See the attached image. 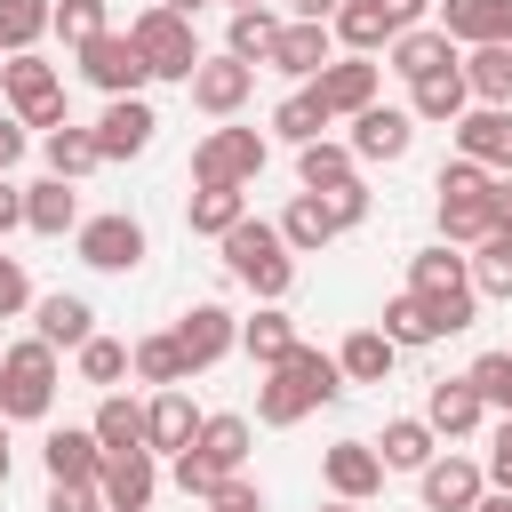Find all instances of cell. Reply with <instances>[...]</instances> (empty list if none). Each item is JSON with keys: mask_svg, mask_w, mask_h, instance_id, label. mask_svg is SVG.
Returning a JSON list of instances; mask_svg holds the SVG:
<instances>
[{"mask_svg": "<svg viewBox=\"0 0 512 512\" xmlns=\"http://www.w3.org/2000/svg\"><path fill=\"white\" fill-rule=\"evenodd\" d=\"M344 392H352V384H344L336 352H320V344H296L288 360L256 368V424L288 432V424H304L312 408H328V400H344Z\"/></svg>", "mask_w": 512, "mask_h": 512, "instance_id": "obj_1", "label": "cell"}, {"mask_svg": "<svg viewBox=\"0 0 512 512\" xmlns=\"http://www.w3.org/2000/svg\"><path fill=\"white\" fill-rule=\"evenodd\" d=\"M224 272L256 296V304H288V288H296V248L280 240V224H264V216H240L224 240Z\"/></svg>", "mask_w": 512, "mask_h": 512, "instance_id": "obj_2", "label": "cell"}, {"mask_svg": "<svg viewBox=\"0 0 512 512\" xmlns=\"http://www.w3.org/2000/svg\"><path fill=\"white\" fill-rule=\"evenodd\" d=\"M496 176L480 168V160H440V176H432V216H440V240L448 248H472V240H488L496 232Z\"/></svg>", "mask_w": 512, "mask_h": 512, "instance_id": "obj_3", "label": "cell"}, {"mask_svg": "<svg viewBox=\"0 0 512 512\" xmlns=\"http://www.w3.org/2000/svg\"><path fill=\"white\" fill-rule=\"evenodd\" d=\"M56 384H64V368H56V344H40V336H16V344H0V424H48V408H56Z\"/></svg>", "mask_w": 512, "mask_h": 512, "instance_id": "obj_4", "label": "cell"}, {"mask_svg": "<svg viewBox=\"0 0 512 512\" xmlns=\"http://www.w3.org/2000/svg\"><path fill=\"white\" fill-rule=\"evenodd\" d=\"M408 288L432 304L440 336H464V328L480 320V288H472V264H464L448 240H432V248H416V256H408Z\"/></svg>", "mask_w": 512, "mask_h": 512, "instance_id": "obj_5", "label": "cell"}, {"mask_svg": "<svg viewBox=\"0 0 512 512\" xmlns=\"http://www.w3.org/2000/svg\"><path fill=\"white\" fill-rule=\"evenodd\" d=\"M0 96H8V112L24 120V128H64L72 120V104H64V80H56V64L40 56V48H16V56H0Z\"/></svg>", "mask_w": 512, "mask_h": 512, "instance_id": "obj_6", "label": "cell"}, {"mask_svg": "<svg viewBox=\"0 0 512 512\" xmlns=\"http://www.w3.org/2000/svg\"><path fill=\"white\" fill-rule=\"evenodd\" d=\"M128 40H136V56L152 64V80H192V64H200V32H192V16L168 8V0L136 8V16H128Z\"/></svg>", "mask_w": 512, "mask_h": 512, "instance_id": "obj_7", "label": "cell"}, {"mask_svg": "<svg viewBox=\"0 0 512 512\" xmlns=\"http://www.w3.org/2000/svg\"><path fill=\"white\" fill-rule=\"evenodd\" d=\"M264 160H272V144H264L256 128L216 120V128L192 144V184H256V176H264Z\"/></svg>", "mask_w": 512, "mask_h": 512, "instance_id": "obj_8", "label": "cell"}, {"mask_svg": "<svg viewBox=\"0 0 512 512\" xmlns=\"http://www.w3.org/2000/svg\"><path fill=\"white\" fill-rule=\"evenodd\" d=\"M72 248H80V264H88V272H136V264L152 256V232H144V216L104 208V216H80Z\"/></svg>", "mask_w": 512, "mask_h": 512, "instance_id": "obj_9", "label": "cell"}, {"mask_svg": "<svg viewBox=\"0 0 512 512\" xmlns=\"http://www.w3.org/2000/svg\"><path fill=\"white\" fill-rule=\"evenodd\" d=\"M424 16H432V0H344V8L328 16V32H336V48L376 56L384 40H400V32L424 24Z\"/></svg>", "mask_w": 512, "mask_h": 512, "instance_id": "obj_10", "label": "cell"}, {"mask_svg": "<svg viewBox=\"0 0 512 512\" xmlns=\"http://www.w3.org/2000/svg\"><path fill=\"white\" fill-rule=\"evenodd\" d=\"M304 88L320 96V112H328V120H352V112H368V104H376V88H384V64L344 48V56H328V64H320Z\"/></svg>", "mask_w": 512, "mask_h": 512, "instance_id": "obj_11", "label": "cell"}, {"mask_svg": "<svg viewBox=\"0 0 512 512\" xmlns=\"http://www.w3.org/2000/svg\"><path fill=\"white\" fill-rule=\"evenodd\" d=\"M80 56V80L88 88H104V96H144L152 88V64L136 56V40L128 32H96L88 48H72Z\"/></svg>", "mask_w": 512, "mask_h": 512, "instance_id": "obj_12", "label": "cell"}, {"mask_svg": "<svg viewBox=\"0 0 512 512\" xmlns=\"http://www.w3.org/2000/svg\"><path fill=\"white\" fill-rule=\"evenodd\" d=\"M184 96H192V112H208V120H240V104L256 96V64H240V56H200L192 64V80H184Z\"/></svg>", "mask_w": 512, "mask_h": 512, "instance_id": "obj_13", "label": "cell"}, {"mask_svg": "<svg viewBox=\"0 0 512 512\" xmlns=\"http://www.w3.org/2000/svg\"><path fill=\"white\" fill-rule=\"evenodd\" d=\"M344 128H352L344 144H352V160H360V168H376V160L392 168V160H408V152H416V112H408V104H368V112H352Z\"/></svg>", "mask_w": 512, "mask_h": 512, "instance_id": "obj_14", "label": "cell"}, {"mask_svg": "<svg viewBox=\"0 0 512 512\" xmlns=\"http://www.w3.org/2000/svg\"><path fill=\"white\" fill-rule=\"evenodd\" d=\"M96 496H104V512H152V496H160V456H152V448H112V456L96 464Z\"/></svg>", "mask_w": 512, "mask_h": 512, "instance_id": "obj_15", "label": "cell"}, {"mask_svg": "<svg viewBox=\"0 0 512 512\" xmlns=\"http://www.w3.org/2000/svg\"><path fill=\"white\" fill-rule=\"evenodd\" d=\"M416 496H424V512H472L488 496V472H480V456L432 448V464L416 472Z\"/></svg>", "mask_w": 512, "mask_h": 512, "instance_id": "obj_16", "label": "cell"}, {"mask_svg": "<svg viewBox=\"0 0 512 512\" xmlns=\"http://www.w3.org/2000/svg\"><path fill=\"white\" fill-rule=\"evenodd\" d=\"M168 336H176V352H184V368H192V376H200V368H216L224 352H240V320H232L224 304H184Z\"/></svg>", "mask_w": 512, "mask_h": 512, "instance_id": "obj_17", "label": "cell"}, {"mask_svg": "<svg viewBox=\"0 0 512 512\" xmlns=\"http://www.w3.org/2000/svg\"><path fill=\"white\" fill-rule=\"evenodd\" d=\"M448 136H456V152L480 160L488 176H512V104H464Z\"/></svg>", "mask_w": 512, "mask_h": 512, "instance_id": "obj_18", "label": "cell"}, {"mask_svg": "<svg viewBox=\"0 0 512 512\" xmlns=\"http://www.w3.org/2000/svg\"><path fill=\"white\" fill-rule=\"evenodd\" d=\"M88 136H96V152H104V160H136V152H152L160 112H152L144 96H104V120H96Z\"/></svg>", "mask_w": 512, "mask_h": 512, "instance_id": "obj_19", "label": "cell"}, {"mask_svg": "<svg viewBox=\"0 0 512 512\" xmlns=\"http://www.w3.org/2000/svg\"><path fill=\"white\" fill-rule=\"evenodd\" d=\"M336 56V32L328 24H304V16H280V40H272V56H264V72H288L296 88L320 72Z\"/></svg>", "mask_w": 512, "mask_h": 512, "instance_id": "obj_20", "label": "cell"}, {"mask_svg": "<svg viewBox=\"0 0 512 512\" xmlns=\"http://www.w3.org/2000/svg\"><path fill=\"white\" fill-rule=\"evenodd\" d=\"M320 480H328V496L368 504V496L384 488V456H376L368 440H336V448H320Z\"/></svg>", "mask_w": 512, "mask_h": 512, "instance_id": "obj_21", "label": "cell"}, {"mask_svg": "<svg viewBox=\"0 0 512 512\" xmlns=\"http://www.w3.org/2000/svg\"><path fill=\"white\" fill-rule=\"evenodd\" d=\"M456 56H464V48H456V40H448V32L432 24V16H424V24H408L400 40H384V72H400V80H424V72H448Z\"/></svg>", "mask_w": 512, "mask_h": 512, "instance_id": "obj_22", "label": "cell"}, {"mask_svg": "<svg viewBox=\"0 0 512 512\" xmlns=\"http://www.w3.org/2000/svg\"><path fill=\"white\" fill-rule=\"evenodd\" d=\"M32 336H40V344H56V352H80V344L96 336V304H88V296H72V288L32 296Z\"/></svg>", "mask_w": 512, "mask_h": 512, "instance_id": "obj_23", "label": "cell"}, {"mask_svg": "<svg viewBox=\"0 0 512 512\" xmlns=\"http://www.w3.org/2000/svg\"><path fill=\"white\" fill-rule=\"evenodd\" d=\"M424 424H432L440 440H472V432L488 424V400L472 392V376H440V384L424 392Z\"/></svg>", "mask_w": 512, "mask_h": 512, "instance_id": "obj_24", "label": "cell"}, {"mask_svg": "<svg viewBox=\"0 0 512 512\" xmlns=\"http://www.w3.org/2000/svg\"><path fill=\"white\" fill-rule=\"evenodd\" d=\"M432 24H440L456 48H488V40L512 48V0H440Z\"/></svg>", "mask_w": 512, "mask_h": 512, "instance_id": "obj_25", "label": "cell"}, {"mask_svg": "<svg viewBox=\"0 0 512 512\" xmlns=\"http://www.w3.org/2000/svg\"><path fill=\"white\" fill-rule=\"evenodd\" d=\"M192 432H200V408H192V392H184V384H168V392H152V400H144V448H152V456L192 448Z\"/></svg>", "mask_w": 512, "mask_h": 512, "instance_id": "obj_26", "label": "cell"}, {"mask_svg": "<svg viewBox=\"0 0 512 512\" xmlns=\"http://www.w3.org/2000/svg\"><path fill=\"white\" fill-rule=\"evenodd\" d=\"M248 440H256V424H248L240 408H216V416H200L192 456H200L208 472H240V464H248ZM176 456H184V448H176Z\"/></svg>", "mask_w": 512, "mask_h": 512, "instance_id": "obj_27", "label": "cell"}, {"mask_svg": "<svg viewBox=\"0 0 512 512\" xmlns=\"http://www.w3.org/2000/svg\"><path fill=\"white\" fill-rule=\"evenodd\" d=\"M24 232H40V240H64V232H80V184H64V176H40V184H24Z\"/></svg>", "mask_w": 512, "mask_h": 512, "instance_id": "obj_28", "label": "cell"}, {"mask_svg": "<svg viewBox=\"0 0 512 512\" xmlns=\"http://www.w3.org/2000/svg\"><path fill=\"white\" fill-rule=\"evenodd\" d=\"M472 104V88H464V72L448 64V72H424V80H408V112H416V128H456V112Z\"/></svg>", "mask_w": 512, "mask_h": 512, "instance_id": "obj_29", "label": "cell"}, {"mask_svg": "<svg viewBox=\"0 0 512 512\" xmlns=\"http://www.w3.org/2000/svg\"><path fill=\"white\" fill-rule=\"evenodd\" d=\"M368 448L384 456V472H424L432 448H440V432H432L424 416H384V432H376Z\"/></svg>", "mask_w": 512, "mask_h": 512, "instance_id": "obj_30", "label": "cell"}, {"mask_svg": "<svg viewBox=\"0 0 512 512\" xmlns=\"http://www.w3.org/2000/svg\"><path fill=\"white\" fill-rule=\"evenodd\" d=\"M96 464H104V448H96L88 424H56V432L40 440V472H48V480H96Z\"/></svg>", "mask_w": 512, "mask_h": 512, "instance_id": "obj_31", "label": "cell"}, {"mask_svg": "<svg viewBox=\"0 0 512 512\" xmlns=\"http://www.w3.org/2000/svg\"><path fill=\"white\" fill-rule=\"evenodd\" d=\"M240 216H248V184H192V200H184V224L200 240H224Z\"/></svg>", "mask_w": 512, "mask_h": 512, "instance_id": "obj_32", "label": "cell"}, {"mask_svg": "<svg viewBox=\"0 0 512 512\" xmlns=\"http://www.w3.org/2000/svg\"><path fill=\"white\" fill-rule=\"evenodd\" d=\"M304 336H296V320H288V304H256L248 320H240V352L256 360V368H272V360H288Z\"/></svg>", "mask_w": 512, "mask_h": 512, "instance_id": "obj_33", "label": "cell"}, {"mask_svg": "<svg viewBox=\"0 0 512 512\" xmlns=\"http://www.w3.org/2000/svg\"><path fill=\"white\" fill-rule=\"evenodd\" d=\"M352 176H360L352 144H336V136H312V144H296V184H304V192H336V184H352Z\"/></svg>", "mask_w": 512, "mask_h": 512, "instance_id": "obj_34", "label": "cell"}, {"mask_svg": "<svg viewBox=\"0 0 512 512\" xmlns=\"http://www.w3.org/2000/svg\"><path fill=\"white\" fill-rule=\"evenodd\" d=\"M336 232H344V224L328 216V200H320V192H296V200L280 208V240H288L296 256H320V248H328Z\"/></svg>", "mask_w": 512, "mask_h": 512, "instance_id": "obj_35", "label": "cell"}, {"mask_svg": "<svg viewBox=\"0 0 512 512\" xmlns=\"http://www.w3.org/2000/svg\"><path fill=\"white\" fill-rule=\"evenodd\" d=\"M392 360H400V344H392L384 328H352V336L336 344V368H344V384H384V376H392Z\"/></svg>", "mask_w": 512, "mask_h": 512, "instance_id": "obj_36", "label": "cell"}, {"mask_svg": "<svg viewBox=\"0 0 512 512\" xmlns=\"http://www.w3.org/2000/svg\"><path fill=\"white\" fill-rule=\"evenodd\" d=\"M456 72H464L472 104H512V48H504V40H488V48H464V56H456Z\"/></svg>", "mask_w": 512, "mask_h": 512, "instance_id": "obj_37", "label": "cell"}, {"mask_svg": "<svg viewBox=\"0 0 512 512\" xmlns=\"http://www.w3.org/2000/svg\"><path fill=\"white\" fill-rule=\"evenodd\" d=\"M40 160H48V176H64V184H80V176H96V168H104L96 136H88V128H72V120L40 136Z\"/></svg>", "mask_w": 512, "mask_h": 512, "instance_id": "obj_38", "label": "cell"}, {"mask_svg": "<svg viewBox=\"0 0 512 512\" xmlns=\"http://www.w3.org/2000/svg\"><path fill=\"white\" fill-rule=\"evenodd\" d=\"M128 376H136V384H152V392H168V384H192V368H184V352H176V336H168V328L128 344Z\"/></svg>", "mask_w": 512, "mask_h": 512, "instance_id": "obj_39", "label": "cell"}, {"mask_svg": "<svg viewBox=\"0 0 512 512\" xmlns=\"http://www.w3.org/2000/svg\"><path fill=\"white\" fill-rule=\"evenodd\" d=\"M272 40H280V8H232V24H224V56H240V64L264 72Z\"/></svg>", "mask_w": 512, "mask_h": 512, "instance_id": "obj_40", "label": "cell"}, {"mask_svg": "<svg viewBox=\"0 0 512 512\" xmlns=\"http://www.w3.org/2000/svg\"><path fill=\"white\" fill-rule=\"evenodd\" d=\"M400 352H416V344H440V320H432V304L416 296V288H400V296H384V320H376Z\"/></svg>", "mask_w": 512, "mask_h": 512, "instance_id": "obj_41", "label": "cell"}, {"mask_svg": "<svg viewBox=\"0 0 512 512\" xmlns=\"http://www.w3.org/2000/svg\"><path fill=\"white\" fill-rule=\"evenodd\" d=\"M88 432H96V448H104V456H112V448H144V400L104 392V400H96V416H88Z\"/></svg>", "mask_w": 512, "mask_h": 512, "instance_id": "obj_42", "label": "cell"}, {"mask_svg": "<svg viewBox=\"0 0 512 512\" xmlns=\"http://www.w3.org/2000/svg\"><path fill=\"white\" fill-rule=\"evenodd\" d=\"M472 288L488 296V304H512V232H488V240H472Z\"/></svg>", "mask_w": 512, "mask_h": 512, "instance_id": "obj_43", "label": "cell"}, {"mask_svg": "<svg viewBox=\"0 0 512 512\" xmlns=\"http://www.w3.org/2000/svg\"><path fill=\"white\" fill-rule=\"evenodd\" d=\"M72 368H80V384H96V392H120V384H128V344L96 328V336L72 352Z\"/></svg>", "mask_w": 512, "mask_h": 512, "instance_id": "obj_44", "label": "cell"}, {"mask_svg": "<svg viewBox=\"0 0 512 512\" xmlns=\"http://www.w3.org/2000/svg\"><path fill=\"white\" fill-rule=\"evenodd\" d=\"M328 128H336V120L320 112V96H312V88H296V96H280V104H272V136H280V144H312V136H328Z\"/></svg>", "mask_w": 512, "mask_h": 512, "instance_id": "obj_45", "label": "cell"}, {"mask_svg": "<svg viewBox=\"0 0 512 512\" xmlns=\"http://www.w3.org/2000/svg\"><path fill=\"white\" fill-rule=\"evenodd\" d=\"M48 8H56V0H0V56L40 48V40H48Z\"/></svg>", "mask_w": 512, "mask_h": 512, "instance_id": "obj_46", "label": "cell"}, {"mask_svg": "<svg viewBox=\"0 0 512 512\" xmlns=\"http://www.w3.org/2000/svg\"><path fill=\"white\" fill-rule=\"evenodd\" d=\"M48 32H56L64 48H88L96 32H112V16H104V0H56V8H48Z\"/></svg>", "mask_w": 512, "mask_h": 512, "instance_id": "obj_47", "label": "cell"}, {"mask_svg": "<svg viewBox=\"0 0 512 512\" xmlns=\"http://www.w3.org/2000/svg\"><path fill=\"white\" fill-rule=\"evenodd\" d=\"M464 376H472V392L488 400V416H512V352H480Z\"/></svg>", "mask_w": 512, "mask_h": 512, "instance_id": "obj_48", "label": "cell"}, {"mask_svg": "<svg viewBox=\"0 0 512 512\" xmlns=\"http://www.w3.org/2000/svg\"><path fill=\"white\" fill-rule=\"evenodd\" d=\"M16 312H32V272H24V256L0 248V320H16Z\"/></svg>", "mask_w": 512, "mask_h": 512, "instance_id": "obj_49", "label": "cell"}, {"mask_svg": "<svg viewBox=\"0 0 512 512\" xmlns=\"http://www.w3.org/2000/svg\"><path fill=\"white\" fill-rule=\"evenodd\" d=\"M40 512H104V496H96V480H48Z\"/></svg>", "mask_w": 512, "mask_h": 512, "instance_id": "obj_50", "label": "cell"}, {"mask_svg": "<svg viewBox=\"0 0 512 512\" xmlns=\"http://www.w3.org/2000/svg\"><path fill=\"white\" fill-rule=\"evenodd\" d=\"M480 472H488V488H512V416H496V432H488V456H480Z\"/></svg>", "mask_w": 512, "mask_h": 512, "instance_id": "obj_51", "label": "cell"}, {"mask_svg": "<svg viewBox=\"0 0 512 512\" xmlns=\"http://www.w3.org/2000/svg\"><path fill=\"white\" fill-rule=\"evenodd\" d=\"M320 200H328V216H336L344 232H352V224H368V184H360V176H352V184H336V192H320Z\"/></svg>", "mask_w": 512, "mask_h": 512, "instance_id": "obj_52", "label": "cell"}, {"mask_svg": "<svg viewBox=\"0 0 512 512\" xmlns=\"http://www.w3.org/2000/svg\"><path fill=\"white\" fill-rule=\"evenodd\" d=\"M208 512H264V488H256L248 472H232V480L208 496Z\"/></svg>", "mask_w": 512, "mask_h": 512, "instance_id": "obj_53", "label": "cell"}, {"mask_svg": "<svg viewBox=\"0 0 512 512\" xmlns=\"http://www.w3.org/2000/svg\"><path fill=\"white\" fill-rule=\"evenodd\" d=\"M24 144H32V128H24L16 112H0V176H8L16 160H24Z\"/></svg>", "mask_w": 512, "mask_h": 512, "instance_id": "obj_54", "label": "cell"}, {"mask_svg": "<svg viewBox=\"0 0 512 512\" xmlns=\"http://www.w3.org/2000/svg\"><path fill=\"white\" fill-rule=\"evenodd\" d=\"M8 232H24V184L16 176H0V240Z\"/></svg>", "mask_w": 512, "mask_h": 512, "instance_id": "obj_55", "label": "cell"}, {"mask_svg": "<svg viewBox=\"0 0 512 512\" xmlns=\"http://www.w3.org/2000/svg\"><path fill=\"white\" fill-rule=\"evenodd\" d=\"M344 0H280V16H304V24H328Z\"/></svg>", "mask_w": 512, "mask_h": 512, "instance_id": "obj_56", "label": "cell"}, {"mask_svg": "<svg viewBox=\"0 0 512 512\" xmlns=\"http://www.w3.org/2000/svg\"><path fill=\"white\" fill-rule=\"evenodd\" d=\"M488 208H496V232H512V176H496V200Z\"/></svg>", "mask_w": 512, "mask_h": 512, "instance_id": "obj_57", "label": "cell"}, {"mask_svg": "<svg viewBox=\"0 0 512 512\" xmlns=\"http://www.w3.org/2000/svg\"><path fill=\"white\" fill-rule=\"evenodd\" d=\"M472 512H512V488H488V496H480Z\"/></svg>", "mask_w": 512, "mask_h": 512, "instance_id": "obj_58", "label": "cell"}, {"mask_svg": "<svg viewBox=\"0 0 512 512\" xmlns=\"http://www.w3.org/2000/svg\"><path fill=\"white\" fill-rule=\"evenodd\" d=\"M8 472H16V456H8V424H0V488H8Z\"/></svg>", "mask_w": 512, "mask_h": 512, "instance_id": "obj_59", "label": "cell"}, {"mask_svg": "<svg viewBox=\"0 0 512 512\" xmlns=\"http://www.w3.org/2000/svg\"><path fill=\"white\" fill-rule=\"evenodd\" d=\"M312 512H368V504H344V496H328V504H312Z\"/></svg>", "mask_w": 512, "mask_h": 512, "instance_id": "obj_60", "label": "cell"}, {"mask_svg": "<svg viewBox=\"0 0 512 512\" xmlns=\"http://www.w3.org/2000/svg\"><path fill=\"white\" fill-rule=\"evenodd\" d=\"M224 8H280V0H224Z\"/></svg>", "mask_w": 512, "mask_h": 512, "instance_id": "obj_61", "label": "cell"}, {"mask_svg": "<svg viewBox=\"0 0 512 512\" xmlns=\"http://www.w3.org/2000/svg\"><path fill=\"white\" fill-rule=\"evenodd\" d=\"M168 8H184V16H192V8H200V0H168Z\"/></svg>", "mask_w": 512, "mask_h": 512, "instance_id": "obj_62", "label": "cell"}]
</instances>
